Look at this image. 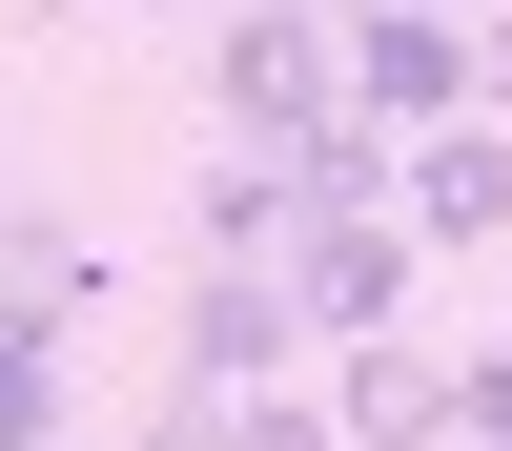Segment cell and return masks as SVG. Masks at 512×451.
Wrapping results in <instances>:
<instances>
[{
    "instance_id": "obj_1",
    "label": "cell",
    "mask_w": 512,
    "mask_h": 451,
    "mask_svg": "<svg viewBox=\"0 0 512 451\" xmlns=\"http://www.w3.org/2000/svg\"><path fill=\"white\" fill-rule=\"evenodd\" d=\"M205 103L246 123V144H308L328 103H349V0H226V82Z\"/></svg>"
},
{
    "instance_id": "obj_6",
    "label": "cell",
    "mask_w": 512,
    "mask_h": 451,
    "mask_svg": "<svg viewBox=\"0 0 512 451\" xmlns=\"http://www.w3.org/2000/svg\"><path fill=\"white\" fill-rule=\"evenodd\" d=\"M103 226H82V205H21V226H0V328H41V349H62V328H103Z\"/></svg>"
},
{
    "instance_id": "obj_7",
    "label": "cell",
    "mask_w": 512,
    "mask_h": 451,
    "mask_svg": "<svg viewBox=\"0 0 512 451\" xmlns=\"http://www.w3.org/2000/svg\"><path fill=\"white\" fill-rule=\"evenodd\" d=\"M410 226L431 246H492L512 226V123L472 103V123H410Z\"/></svg>"
},
{
    "instance_id": "obj_3",
    "label": "cell",
    "mask_w": 512,
    "mask_h": 451,
    "mask_svg": "<svg viewBox=\"0 0 512 451\" xmlns=\"http://www.w3.org/2000/svg\"><path fill=\"white\" fill-rule=\"evenodd\" d=\"M308 349H328V328H308V287H287V267H205L185 328H164V369H205V390H287Z\"/></svg>"
},
{
    "instance_id": "obj_8",
    "label": "cell",
    "mask_w": 512,
    "mask_h": 451,
    "mask_svg": "<svg viewBox=\"0 0 512 451\" xmlns=\"http://www.w3.org/2000/svg\"><path fill=\"white\" fill-rule=\"evenodd\" d=\"M123 451H267V431H246V390H205V369H164V390H144V431H123Z\"/></svg>"
},
{
    "instance_id": "obj_2",
    "label": "cell",
    "mask_w": 512,
    "mask_h": 451,
    "mask_svg": "<svg viewBox=\"0 0 512 451\" xmlns=\"http://www.w3.org/2000/svg\"><path fill=\"white\" fill-rule=\"evenodd\" d=\"M328 410H349V451H472V349L369 328V349H328Z\"/></svg>"
},
{
    "instance_id": "obj_11",
    "label": "cell",
    "mask_w": 512,
    "mask_h": 451,
    "mask_svg": "<svg viewBox=\"0 0 512 451\" xmlns=\"http://www.w3.org/2000/svg\"><path fill=\"white\" fill-rule=\"evenodd\" d=\"M41 451H82V431H41Z\"/></svg>"
},
{
    "instance_id": "obj_9",
    "label": "cell",
    "mask_w": 512,
    "mask_h": 451,
    "mask_svg": "<svg viewBox=\"0 0 512 451\" xmlns=\"http://www.w3.org/2000/svg\"><path fill=\"white\" fill-rule=\"evenodd\" d=\"M472 451H512V349H472Z\"/></svg>"
},
{
    "instance_id": "obj_12",
    "label": "cell",
    "mask_w": 512,
    "mask_h": 451,
    "mask_svg": "<svg viewBox=\"0 0 512 451\" xmlns=\"http://www.w3.org/2000/svg\"><path fill=\"white\" fill-rule=\"evenodd\" d=\"M472 21H492V0H472Z\"/></svg>"
},
{
    "instance_id": "obj_4",
    "label": "cell",
    "mask_w": 512,
    "mask_h": 451,
    "mask_svg": "<svg viewBox=\"0 0 512 451\" xmlns=\"http://www.w3.org/2000/svg\"><path fill=\"white\" fill-rule=\"evenodd\" d=\"M410 267H431V226H410V205H328V226L287 246V287H308V328H328V349L410 328Z\"/></svg>"
},
{
    "instance_id": "obj_10",
    "label": "cell",
    "mask_w": 512,
    "mask_h": 451,
    "mask_svg": "<svg viewBox=\"0 0 512 451\" xmlns=\"http://www.w3.org/2000/svg\"><path fill=\"white\" fill-rule=\"evenodd\" d=\"M492 123H512V0H492Z\"/></svg>"
},
{
    "instance_id": "obj_5",
    "label": "cell",
    "mask_w": 512,
    "mask_h": 451,
    "mask_svg": "<svg viewBox=\"0 0 512 451\" xmlns=\"http://www.w3.org/2000/svg\"><path fill=\"white\" fill-rule=\"evenodd\" d=\"M185 226H205V267H287V246H308V164L246 144V123H205L185 144Z\"/></svg>"
}]
</instances>
